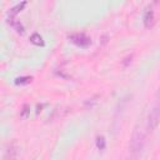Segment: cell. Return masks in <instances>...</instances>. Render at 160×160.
Masks as SVG:
<instances>
[{"label": "cell", "mask_w": 160, "mask_h": 160, "mask_svg": "<svg viewBox=\"0 0 160 160\" xmlns=\"http://www.w3.org/2000/svg\"><path fill=\"white\" fill-rule=\"evenodd\" d=\"M25 4H26V2L24 1V2H21V4H19V5H16V6H14V8H12V9H11V10L9 11V16H14V15H15L16 12H19V11H20V10H21V9H22V8L25 6Z\"/></svg>", "instance_id": "10"}, {"label": "cell", "mask_w": 160, "mask_h": 160, "mask_svg": "<svg viewBox=\"0 0 160 160\" xmlns=\"http://www.w3.org/2000/svg\"><path fill=\"white\" fill-rule=\"evenodd\" d=\"M31 80H32L31 76H21V78H18L15 80V84L16 85H24V84H29Z\"/></svg>", "instance_id": "9"}, {"label": "cell", "mask_w": 160, "mask_h": 160, "mask_svg": "<svg viewBox=\"0 0 160 160\" xmlns=\"http://www.w3.org/2000/svg\"><path fill=\"white\" fill-rule=\"evenodd\" d=\"M18 151H19V148L16 145V142H11L6 151H5V155H4V160H16L18 158Z\"/></svg>", "instance_id": "4"}, {"label": "cell", "mask_w": 160, "mask_h": 160, "mask_svg": "<svg viewBox=\"0 0 160 160\" xmlns=\"http://www.w3.org/2000/svg\"><path fill=\"white\" fill-rule=\"evenodd\" d=\"M29 112H30L29 105H24V106H22V110H21V112H20V118H21V119H26L28 115H29Z\"/></svg>", "instance_id": "11"}, {"label": "cell", "mask_w": 160, "mask_h": 160, "mask_svg": "<svg viewBox=\"0 0 160 160\" xmlns=\"http://www.w3.org/2000/svg\"><path fill=\"white\" fill-rule=\"evenodd\" d=\"M152 24H154V12H152V10H148L144 15V25H145V28L149 29L152 26Z\"/></svg>", "instance_id": "6"}, {"label": "cell", "mask_w": 160, "mask_h": 160, "mask_svg": "<svg viewBox=\"0 0 160 160\" xmlns=\"http://www.w3.org/2000/svg\"><path fill=\"white\" fill-rule=\"evenodd\" d=\"M159 120H160V102H158L149 112L148 115V122H146V128L149 131H152L158 124H159Z\"/></svg>", "instance_id": "2"}, {"label": "cell", "mask_w": 160, "mask_h": 160, "mask_svg": "<svg viewBox=\"0 0 160 160\" xmlns=\"http://www.w3.org/2000/svg\"><path fill=\"white\" fill-rule=\"evenodd\" d=\"M145 144V134L141 129L135 128L131 140H130V150L132 152V155H139L144 148Z\"/></svg>", "instance_id": "1"}, {"label": "cell", "mask_w": 160, "mask_h": 160, "mask_svg": "<svg viewBox=\"0 0 160 160\" xmlns=\"http://www.w3.org/2000/svg\"><path fill=\"white\" fill-rule=\"evenodd\" d=\"M30 41H31L34 45H38V46H42V45H44L42 38H41L38 32H35V34H32V35L30 36Z\"/></svg>", "instance_id": "7"}, {"label": "cell", "mask_w": 160, "mask_h": 160, "mask_svg": "<svg viewBox=\"0 0 160 160\" xmlns=\"http://www.w3.org/2000/svg\"><path fill=\"white\" fill-rule=\"evenodd\" d=\"M8 22L14 28V30L18 32V34H24V26L21 25V22L16 19H14V16H9L8 18Z\"/></svg>", "instance_id": "5"}, {"label": "cell", "mask_w": 160, "mask_h": 160, "mask_svg": "<svg viewBox=\"0 0 160 160\" xmlns=\"http://www.w3.org/2000/svg\"><path fill=\"white\" fill-rule=\"evenodd\" d=\"M69 39H70L71 42H74V44H75L76 46H79V48H88V46H90V44H91L90 38H88V36L84 35V34H72V35L69 36Z\"/></svg>", "instance_id": "3"}, {"label": "cell", "mask_w": 160, "mask_h": 160, "mask_svg": "<svg viewBox=\"0 0 160 160\" xmlns=\"http://www.w3.org/2000/svg\"><path fill=\"white\" fill-rule=\"evenodd\" d=\"M105 146H106V140H105V138H104V136H98V138H96V148L102 151V150L105 149Z\"/></svg>", "instance_id": "8"}]
</instances>
